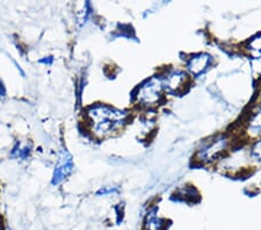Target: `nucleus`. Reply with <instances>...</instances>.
Segmentation results:
<instances>
[{
  "mask_svg": "<svg viewBox=\"0 0 261 230\" xmlns=\"http://www.w3.org/2000/svg\"><path fill=\"white\" fill-rule=\"evenodd\" d=\"M91 132L98 137H107L120 132L127 123L128 113L105 104H95L86 112Z\"/></svg>",
  "mask_w": 261,
  "mask_h": 230,
  "instance_id": "1",
  "label": "nucleus"
},
{
  "mask_svg": "<svg viewBox=\"0 0 261 230\" xmlns=\"http://www.w3.org/2000/svg\"><path fill=\"white\" fill-rule=\"evenodd\" d=\"M164 85L162 77L154 76L152 78L147 79L142 85L138 87L135 99L137 103L145 107H152L154 105L161 103L163 98Z\"/></svg>",
  "mask_w": 261,
  "mask_h": 230,
  "instance_id": "2",
  "label": "nucleus"
},
{
  "mask_svg": "<svg viewBox=\"0 0 261 230\" xmlns=\"http://www.w3.org/2000/svg\"><path fill=\"white\" fill-rule=\"evenodd\" d=\"M230 140L226 135H221L215 137L213 141H209L204 144L202 149H200L196 154L197 161L203 163H212L217 161L218 158L222 157L225 154L226 150L229 149Z\"/></svg>",
  "mask_w": 261,
  "mask_h": 230,
  "instance_id": "3",
  "label": "nucleus"
},
{
  "mask_svg": "<svg viewBox=\"0 0 261 230\" xmlns=\"http://www.w3.org/2000/svg\"><path fill=\"white\" fill-rule=\"evenodd\" d=\"M73 166L74 165L72 156H71L66 150H62V151L58 154L56 165H55L51 181L53 185H60L63 181H65L73 171Z\"/></svg>",
  "mask_w": 261,
  "mask_h": 230,
  "instance_id": "4",
  "label": "nucleus"
},
{
  "mask_svg": "<svg viewBox=\"0 0 261 230\" xmlns=\"http://www.w3.org/2000/svg\"><path fill=\"white\" fill-rule=\"evenodd\" d=\"M164 90H166L170 93H179L180 91H184L186 87L188 81L187 73H185L181 70H172L167 72L165 76L162 77Z\"/></svg>",
  "mask_w": 261,
  "mask_h": 230,
  "instance_id": "5",
  "label": "nucleus"
},
{
  "mask_svg": "<svg viewBox=\"0 0 261 230\" xmlns=\"http://www.w3.org/2000/svg\"><path fill=\"white\" fill-rule=\"evenodd\" d=\"M213 63V57L208 54H196L187 58L186 68L193 76L199 77L207 71Z\"/></svg>",
  "mask_w": 261,
  "mask_h": 230,
  "instance_id": "6",
  "label": "nucleus"
},
{
  "mask_svg": "<svg viewBox=\"0 0 261 230\" xmlns=\"http://www.w3.org/2000/svg\"><path fill=\"white\" fill-rule=\"evenodd\" d=\"M166 221L158 216V208L152 207L147 211L144 219V229L145 230H165Z\"/></svg>",
  "mask_w": 261,
  "mask_h": 230,
  "instance_id": "7",
  "label": "nucleus"
},
{
  "mask_svg": "<svg viewBox=\"0 0 261 230\" xmlns=\"http://www.w3.org/2000/svg\"><path fill=\"white\" fill-rule=\"evenodd\" d=\"M32 146L28 145V143H24V142L18 141L14 144L13 148L11 150V157L15 158V160L24 161L31 156Z\"/></svg>",
  "mask_w": 261,
  "mask_h": 230,
  "instance_id": "8",
  "label": "nucleus"
},
{
  "mask_svg": "<svg viewBox=\"0 0 261 230\" xmlns=\"http://www.w3.org/2000/svg\"><path fill=\"white\" fill-rule=\"evenodd\" d=\"M247 133L250 135H261V110L254 113L248 120Z\"/></svg>",
  "mask_w": 261,
  "mask_h": 230,
  "instance_id": "9",
  "label": "nucleus"
},
{
  "mask_svg": "<svg viewBox=\"0 0 261 230\" xmlns=\"http://www.w3.org/2000/svg\"><path fill=\"white\" fill-rule=\"evenodd\" d=\"M246 49L253 54H261V34H258L248 40Z\"/></svg>",
  "mask_w": 261,
  "mask_h": 230,
  "instance_id": "10",
  "label": "nucleus"
},
{
  "mask_svg": "<svg viewBox=\"0 0 261 230\" xmlns=\"http://www.w3.org/2000/svg\"><path fill=\"white\" fill-rule=\"evenodd\" d=\"M252 155H253L254 157L261 160V141L255 142L253 148H252Z\"/></svg>",
  "mask_w": 261,
  "mask_h": 230,
  "instance_id": "11",
  "label": "nucleus"
},
{
  "mask_svg": "<svg viewBox=\"0 0 261 230\" xmlns=\"http://www.w3.org/2000/svg\"><path fill=\"white\" fill-rule=\"evenodd\" d=\"M117 192V188L116 187H103L101 188L100 191H98V195H108V194H112V193H115Z\"/></svg>",
  "mask_w": 261,
  "mask_h": 230,
  "instance_id": "12",
  "label": "nucleus"
},
{
  "mask_svg": "<svg viewBox=\"0 0 261 230\" xmlns=\"http://www.w3.org/2000/svg\"><path fill=\"white\" fill-rule=\"evenodd\" d=\"M5 95H6V89L5 86H4L3 82L0 81V97H5Z\"/></svg>",
  "mask_w": 261,
  "mask_h": 230,
  "instance_id": "13",
  "label": "nucleus"
},
{
  "mask_svg": "<svg viewBox=\"0 0 261 230\" xmlns=\"http://www.w3.org/2000/svg\"><path fill=\"white\" fill-rule=\"evenodd\" d=\"M40 63H43V64H47V65L51 64V63H53V57L49 56L48 58H43V60L40 61Z\"/></svg>",
  "mask_w": 261,
  "mask_h": 230,
  "instance_id": "14",
  "label": "nucleus"
}]
</instances>
